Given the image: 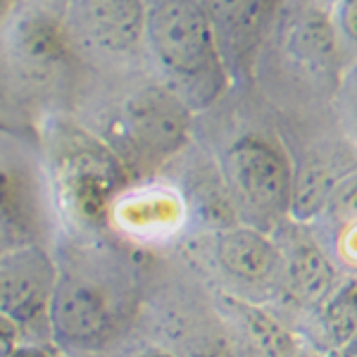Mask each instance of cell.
I'll return each mask as SVG.
<instances>
[{
  "instance_id": "5",
  "label": "cell",
  "mask_w": 357,
  "mask_h": 357,
  "mask_svg": "<svg viewBox=\"0 0 357 357\" xmlns=\"http://www.w3.org/2000/svg\"><path fill=\"white\" fill-rule=\"evenodd\" d=\"M215 31L231 84L255 77L257 60L276 31L286 0H198Z\"/></svg>"
},
{
  "instance_id": "9",
  "label": "cell",
  "mask_w": 357,
  "mask_h": 357,
  "mask_svg": "<svg viewBox=\"0 0 357 357\" xmlns=\"http://www.w3.org/2000/svg\"><path fill=\"white\" fill-rule=\"evenodd\" d=\"M210 262L227 279L245 286H284V250L269 231L250 224H227L207 236Z\"/></svg>"
},
{
  "instance_id": "18",
  "label": "cell",
  "mask_w": 357,
  "mask_h": 357,
  "mask_svg": "<svg viewBox=\"0 0 357 357\" xmlns=\"http://www.w3.org/2000/svg\"><path fill=\"white\" fill-rule=\"evenodd\" d=\"M15 200V186H13V178H10L8 172L0 167V220L10 215V207H13Z\"/></svg>"
},
{
  "instance_id": "17",
  "label": "cell",
  "mask_w": 357,
  "mask_h": 357,
  "mask_svg": "<svg viewBox=\"0 0 357 357\" xmlns=\"http://www.w3.org/2000/svg\"><path fill=\"white\" fill-rule=\"evenodd\" d=\"M333 31L343 50L357 55V0H338L329 8Z\"/></svg>"
},
{
  "instance_id": "2",
  "label": "cell",
  "mask_w": 357,
  "mask_h": 357,
  "mask_svg": "<svg viewBox=\"0 0 357 357\" xmlns=\"http://www.w3.org/2000/svg\"><path fill=\"white\" fill-rule=\"evenodd\" d=\"M45 148L55 207L67 227H105L129 186V167L100 136L74 122L50 124Z\"/></svg>"
},
{
  "instance_id": "22",
  "label": "cell",
  "mask_w": 357,
  "mask_h": 357,
  "mask_svg": "<svg viewBox=\"0 0 357 357\" xmlns=\"http://www.w3.org/2000/svg\"><path fill=\"white\" fill-rule=\"evenodd\" d=\"M5 357H50V355L41 348H31V345H15Z\"/></svg>"
},
{
  "instance_id": "13",
  "label": "cell",
  "mask_w": 357,
  "mask_h": 357,
  "mask_svg": "<svg viewBox=\"0 0 357 357\" xmlns=\"http://www.w3.org/2000/svg\"><path fill=\"white\" fill-rule=\"evenodd\" d=\"M350 172L355 169H341L336 160L321 158V155H314L303 165L293 167L289 222L307 227L326 215L333 191Z\"/></svg>"
},
{
  "instance_id": "7",
  "label": "cell",
  "mask_w": 357,
  "mask_h": 357,
  "mask_svg": "<svg viewBox=\"0 0 357 357\" xmlns=\"http://www.w3.org/2000/svg\"><path fill=\"white\" fill-rule=\"evenodd\" d=\"M45 321L60 348L98 350L110 341L114 331V310L100 284L60 272Z\"/></svg>"
},
{
  "instance_id": "6",
  "label": "cell",
  "mask_w": 357,
  "mask_h": 357,
  "mask_svg": "<svg viewBox=\"0 0 357 357\" xmlns=\"http://www.w3.org/2000/svg\"><path fill=\"white\" fill-rule=\"evenodd\" d=\"M62 22L77 50L126 60L143 50L146 0H69Z\"/></svg>"
},
{
  "instance_id": "3",
  "label": "cell",
  "mask_w": 357,
  "mask_h": 357,
  "mask_svg": "<svg viewBox=\"0 0 357 357\" xmlns=\"http://www.w3.org/2000/svg\"><path fill=\"white\" fill-rule=\"evenodd\" d=\"M293 167L286 148L269 136L243 134L229 143L220 178L236 217L269 234L289 222Z\"/></svg>"
},
{
  "instance_id": "21",
  "label": "cell",
  "mask_w": 357,
  "mask_h": 357,
  "mask_svg": "<svg viewBox=\"0 0 357 357\" xmlns=\"http://www.w3.org/2000/svg\"><path fill=\"white\" fill-rule=\"evenodd\" d=\"M22 3H24V5H36V8H43V10H50V13L62 15L69 0H22Z\"/></svg>"
},
{
  "instance_id": "1",
  "label": "cell",
  "mask_w": 357,
  "mask_h": 357,
  "mask_svg": "<svg viewBox=\"0 0 357 357\" xmlns=\"http://www.w3.org/2000/svg\"><path fill=\"white\" fill-rule=\"evenodd\" d=\"M143 50L160 79L193 114L227 93L231 77L198 0H146Z\"/></svg>"
},
{
  "instance_id": "10",
  "label": "cell",
  "mask_w": 357,
  "mask_h": 357,
  "mask_svg": "<svg viewBox=\"0 0 357 357\" xmlns=\"http://www.w3.org/2000/svg\"><path fill=\"white\" fill-rule=\"evenodd\" d=\"M8 22V48L13 60L33 79H48L69 65L77 48L62 15L22 3Z\"/></svg>"
},
{
  "instance_id": "16",
  "label": "cell",
  "mask_w": 357,
  "mask_h": 357,
  "mask_svg": "<svg viewBox=\"0 0 357 357\" xmlns=\"http://www.w3.org/2000/svg\"><path fill=\"white\" fill-rule=\"evenodd\" d=\"M326 215H331L341 227L357 224V169L350 172L336 186L331 203L326 207Z\"/></svg>"
},
{
  "instance_id": "20",
  "label": "cell",
  "mask_w": 357,
  "mask_h": 357,
  "mask_svg": "<svg viewBox=\"0 0 357 357\" xmlns=\"http://www.w3.org/2000/svg\"><path fill=\"white\" fill-rule=\"evenodd\" d=\"M15 326L8 324V321L0 317V357H5L10 350L15 348Z\"/></svg>"
},
{
  "instance_id": "14",
  "label": "cell",
  "mask_w": 357,
  "mask_h": 357,
  "mask_svg": "<svg viewBox=\"0 0 357 357\" xmlns=\"http://www.w3.org/2000/svg\"><path fill=\"white\" fill-rule=\"evenodd\" d=\"M284 43L293 60L307 67L310 72L333 69L343 50L333 31L329 10L324 15V5H317L314 10H307L291 20L289 29L284 31Z\"/></svg>"
},
{
  "instance_id": "8",
  "label": "cell",
  "mask_w": 357,
  "mask_h": 357,
  "mask_svg": "<svg viewBox=\"0 0 357 357\" xmlns=\"http://www.w3.org/2000/svg\"><path fill=\"white\" fill-rule=\"evenodd\" d=\"M57 276L45 248L22 243L0 250V317L15 329L45 319Z\"/></svg>"
},
{
  "instance_id": "19",
  "label": "cell",
  "mask_w": 357,
  "mask_h": 357,
  "mask_svg": "<svg viewBox=\"0 0 357 357\" xmlns=\"http://www.w3.org/2000/svg\"><path fill=\"white\" fill-rule=\"evenodd\" d=\"M124 357H178L172 353L169 348H165L162 343H146L141 348H134L131 353H126Z\"/></svg>"
},
{
  "instance_id": "12",
  "label": "cell",
  "mask_w": 357,
  "mask_h": 357,
  "mask_svg": "<svg viewBox=\"0 0 357 357\" xmlns=\"http://www.w3.org/2000/svg\"><path fill=\"white\" fill-rule=\"evenodd\" d=\"M279 245L284 250V289L301 305L319 307L338 284L336 264L329 252L305 231L291 234L289 241H279Z\"/></svg>"
},
{
  "instance_id": "23",
  "label": "cell",
  "mask_w": 357,
  "mask_h": 357,
  "mask_svg": "<svg viewBox=\"0 0 357 357\" xmlns=\"http://www.w3.org/2000/svg\"><path fill=\"white\" fill-rule=\"evenodd\" d=\"M22 5V0H0V24L8 22L15 15V10Z\"/></svg>"
},
{
  "instance_id": "25",
  "label": "cell",
  "mask_w": 357,
  "mask_h": 357,
  "mask_svg": "<svg viewBox=\"0 0 357 357\" xmlns=\"http://www.w3.org/2000/svg\"><path fill=\"white\" fill-rule=\"evenodd\" d=\"M314 3L324 5V8H331V5H333V3H338V0H314Z\"/></svg>"
},
{
  "instance_id": "11",
  "label": "cell",
  "mask_w": 357,
  "mask_h": 357,
  "mask_svg": "<svg viewBox=\"0 0 357 357\" xmlns=\"http://www.w3.org/2000/svg\"><path fill=\"white\" fill-rule=\"evenodd\" d=\"M212 310L231 341L234 357H296V338L262 305L231 291H217Z\"/></svg>"
},
{
  "instance_id": "24",
  "label": "cell",
  "mask_w": 357,
  "mask_h": 357,
  "mask_svg": "<svg viewBox=\"0 0 357 357\" xmlns=\"http://www.w3.org/2000/svg\"><path fill=\"white\" fill-rule=\"evenodd\" d=\"M341 357H357V336H355V341L348 345V348L343 350Z\"/></svg>"
},
{
  "instance_id": "4",
  "label": "cell",
  "mask_w": 357,
  "mask_h": 357,
  "mask_svg": "<svg viewBox=\"0 0 357 357\" xmlns=\"http://www.w3.org/2000/svg\"><path fill=\"white\" fill-rule=\"evenodd\" d=\"M193 112L160 79L131 89L114 110L107 134L100 136L129 167H158L191 141Z\"/></svg>"
},
{
  "instance_id": "26",
  "label": "cell",
  "mask_w": 357,
  "mask_h": 357,
  "mask_svg": "<svg viewBox=\"0 0 357 357\" xmlns=\"http://www.w3.org/2000/svg\"><path fill=\"white\" fill-rule=\"evenodd\" d=\"M355 136H357V122H355Z\"/></svg>"
},
{
  "instance_id": "15",
  "label": "cell",
  "mask_w": 357,
  "mask_h": 357,
  "mask_svg": "<svg viewBox=\"0 0 357 357\" xmlns=\"http://www.w3.org/2000/svg\"><path fill=\"white\" fill-rule=\"evenodd\" d=\"M319 321L329 343L343 353L357 336V276H348L319 305Z\"/></svg>"
}]
</instances>
